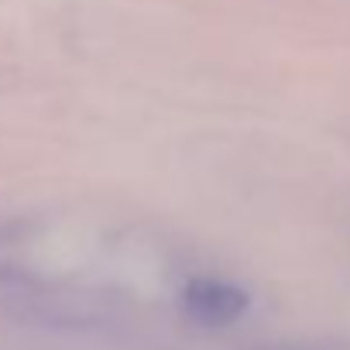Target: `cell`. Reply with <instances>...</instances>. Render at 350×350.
I'll return each instance as SVG.
<instances>
[{"instance_id": "1", "label": "cell", "mask_w": 350, "mask_h": 350, "mask_svg": "<svg viewBox=\"0 0 350 350\" xmlns=\"http://www.w3.org/2000/svg\"><path fill=\"white\" fill-rule=\"evenodd\" d=\"M183 309L203 326H227L247 312V292L220 278H193L183 292Z\"/></svg>"}]
</instances>
